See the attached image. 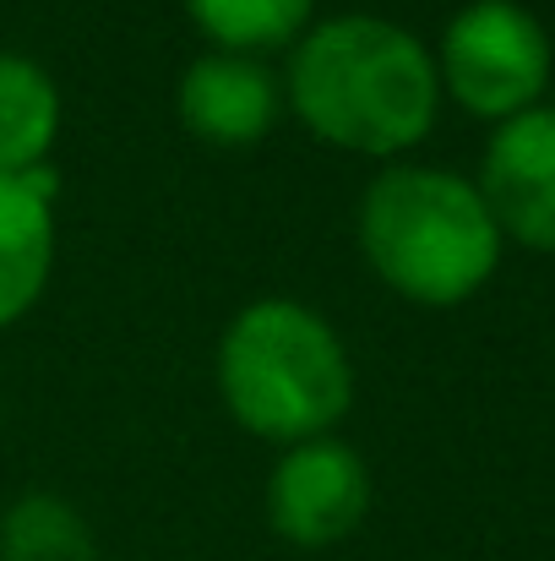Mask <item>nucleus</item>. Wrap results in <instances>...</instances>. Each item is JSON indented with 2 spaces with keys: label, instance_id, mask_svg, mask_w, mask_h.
<instances>
[{
  "label": "nucleus",
  "instance_id": "obj_10",
  "mask_svg": "<svg viewBox=\"0 0 555 561\" xmlns=\"http://www.w3.org/2000/svg\"><path fill=\"white\" fill-rule=\"evenodd\" d=\"M0 561H99V540L66 496L27 491L0 513Z\"/></svg>",
  "mask_w": 555,
  "mask_h": 561
},
{
  "label": "nucleus",
  "instance_id": "obj_7",
  "mask_svg": "<svg viewBox=\"0 0 555 561\" xmlns=\"http://www.w3.org/2000/svg\"><path fill=\"white\" fill-rule=\"evenodd\" d=\"M284 104L278 77L256 55L207 49L181 77V121L212 148H251L273 131Z\"/></svg>",
  "mask_w": 555,
  "mask_h": 561
},
{
  "label": "nucleus",
  "instance_id": "obj_6",
  "mask_svg": "<svg viewBox=\"0 0 555 561\" xmlns=\"http://www.w3.org/2000/svg\"><path fill=\"white\" fill-rule=\"evenodd\" d=\"M474 186L501 240L555 256V104L523 110L490 131Z\"/></svg>",
  "mask_w": 555,
  "mask_h": 561
},
{
  "label": "nucleus",
  "instance_id": "obj_3",
  "mask_svg": "<svg viewBox=\"0 0 555 561\" xmlns=\"http://www.w3.org/2000/svg\"><path fill=\"white\" fill-rule=\"evenodd\" d=\"M218 392L267 442L333 436L355 403V366L333 322L300 300H251L218 339Z\"/></svg>",
  "mask_w": 555,
  "mask_h": 561
},
{
  "label": "nucleus",
  "instance_id": "obj_5",
  "mask_svg": "<svg viewBox=\"0 0 555 561\" xmlns=\"http://www.w3.org/2000/svg\"><path fill=\"white\" fill-rule=\"evenodd\" d=\"M370 513L366 458L338 436H311L284 447L267 480V518L300 551H327L349 540Z\"/></svg>",
  "mask_w": 555,
  "mask_h": 561
},
{
  "label": "nucleus",
  "instance_id": "obj_4",
  "mask_svg": "<svg viewBox=\"0 0 555 561\" xmlns=\"http://www.w3.org/2000/svg\"><path fill=\"white\" fill-rule=\"evenodd\" d=\"M436 77L447 99L501 126L545 104L555 77L551 33L523 0H469L441 27Z\"/></svg>",
  "mask_w": 555,
  "mask_h": 561
},
{
  "label": "nucleus",
  "instance_id": "obj_2",
  "mask_svg": "<svg viewBox=\"0 0 555 561\" xmlns=\"http://www.w3.org/2000/svg\"><path fill=\"white\" fill-rule=\"evenodd\" d=\"M501 229L479 186L436 164H386L360 196L370 273L414 306H463L501 267Z\"/></svg>",
  "mask_w": 555,
  "mask_h": 561
},
{
  "label": "nucleus",
  "instance_id": "obj_11",
  "mask_svg": "<svg viewBox=\"0 0 555 561\" xmlns=\"http://www.w3.org/2000/svg\"><path fill=\"white\" fill-rule=\"evenodd\" d=\"M185 11L207 33L212 49L262 55V49L294 44L311 27L316 0H185Z\"/></svg>",
  "mask_w": 555,
  "mask_h": 561
},
{
  "label": "nucleus",
  "instance_id": "obj_1",
  "mask_svg": "<svg viewBox=\"0 0 555 561\" xmlns=\"http://www.w3.org/2000/svg\"><path fill=\"white\" fill-rule=\"evenodd\" d=\"M284 99L327 148L392 159L430 137L441 77L436 55L403 22L344 11L294 38Z\"/></svg>",
  "mask_w": 555,
  "mask_h": 561
},
{
  "label": "nucleus",
  "instance_id": "obj_9",
  "mask_svg": "<svg viewBox=\"0 0 555 561\" xmlns=\"http://www.w3.org/2000/svg\"><path fill=\"white\" fill-rule=\"evenodd\" d=\"M55 137H60V88H55V77L27 55L0 49V175L49 170Z\"/></svg>",
  "mask_w": 555,
  "mask_h": 561
},
{
  "label": "nucleus",
  "instance_id": "obj_8",
  "mask_svg": "<svg viewBox=\"0 0 555 561\" xmlns=\"http://www.w3.org/2000/svg\"><path fill=\"white\" fill-rule=\"evenodd\" d=\"M55 267V175H0V328L27 317Z\"/></svg>",
  "mask_w": 555,
  "mask_h": 561
}]
</instances>
